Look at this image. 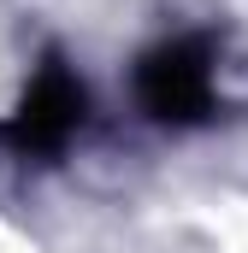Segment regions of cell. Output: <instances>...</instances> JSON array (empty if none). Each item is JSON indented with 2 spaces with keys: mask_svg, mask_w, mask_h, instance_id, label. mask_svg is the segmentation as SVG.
I'll return each mask as SVG.
<instances>
[{
  "mask_svg": "<svg viewBox=\"0 0 248 253\" xmlns=\"http://www.w3.org/2000/svg\"><path fill=\"white\" fill-rule=\"evenodd\" d=\"M130 100L154 129H207L225 118V42L213 30H172L130 65Z\"/></svg>",
  "mask_w": 248,
  "mask_h": 253,
  "instance_id": "cell-1",
  "label": "cell"
},
{
  "mask_svg": "<svg viewBox=\"0 0 248 253\" xmlns=\"http://www.w3.org/2000/svg\"><path fill=\"white\" fill-rule=\"evenodd\" d=\"M89 112H95V100H89L83 71L60 47H48L30 71V83L18 88V100L0 112V153L12 165H54L89 129Z\"/></svg>",
  "mask_w": 248,
  "mask_h": 253,
  "instance_id": "cell-2",
  "label": "cell"
}]
</instances>
